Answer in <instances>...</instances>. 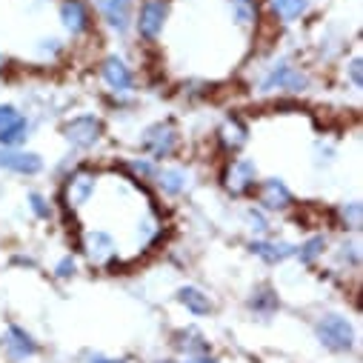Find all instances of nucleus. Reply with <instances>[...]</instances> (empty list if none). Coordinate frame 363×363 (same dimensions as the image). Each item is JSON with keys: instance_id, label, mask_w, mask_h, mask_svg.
Here are the masks:
<instances>
[{"instance_id": "nucleus-1", "label": "nucleus", "mask_w": 363, "mask_h": 363, "mask_svg": "<svg viewBox=\"0 0 363 363\" xmlns=\"http://www.w3.org/2000/svg\"><path fill=\"white\" fill-rule=\"evenodd\" d=\"M98 189H101V172L92 163H74L60 180V209L77 218L80 209H86L95 201Z\"/></svg>"}, {"instance_id": "nucleus-2", "label": "nucleus", "mask_w": 363, "mask_h": 363, "mask_svg": "<svg viewBox=\"0 0 363 363\" xmlns=\"http://www.w3.org/2000/svg\"><path fill=\"white\" fill-rule=\"evenodd\" d=\"M312 89V74L289 57L272 60L257 77V92L263 95H303Z\"/></svg>"}, {"instance_id": "nucleus-3", "label": "nucleus", "mask_w": 363, "mask_h": 363, "mask_svg": "<svg viewBox=\"0 0 363 363\" xmlns=\"http://www.w3.org/2000/svg\"><path fill=\"white\" fill-rule=\"evenodd\" d=\"M184 146V138H180V129L172 118H163V121H155L149 126L140 129V138H138V152L149 160H155L157 166L160 163H172Z\"/></svg>"}, {"instance_id": "nucleus-4", "label": "nucleus", "mask_w": 363, "mask_h": 363, "mask_svg": "<svg viewBox=\"0 0 363 363\" xmlns=\"http://www.w3.org/2000/svg\"><path fill=\"white\" fill-rule=\"evenodd\" d=\"M77 252H80V257L89 266H95V269H115V266H121V243L104 226L83 229L80 240H77Z\"/></svg>"}, {"instance_id": "nucleus-5", "label": "nucleus", "mask_w": 363, "mask_h": 363, "mask_svg": "<svg viewBox=\"0 0 363 363\" xmlns=\"http://www.w3.org/2000/svg\"><path fill=\"white\" fill-rule=\"evenodd\" d=\"M220 186L229 198L235 201H243V198H252L257 184H260V169L252 157H243V155H229L220 166Z\"/></svg>"}, {"instance_id": "nucleus-6", "label": "nucleus", "mask_w": 363, "mask_h": 363, "mask_svg": "<svg viewBox=\"0 0 363 363\" xmlns=\"http://www.w3.org/2000/svg\"><path fill=\"white\" fill-rule=\"evenodd\" d=\"M60 135L72 152H92L106 138V123L98 112H80V115H72L63 121Z\"/></svg>"}, {"instance_id": "nucleus-7", "label": "nucleus", "mask_w": 363, "mask_h": 363, "mask_svg": "<svg viewBox=\"0 0 363 363\" xmlns=\"http://www.w3.org/2000/svg\"><path fill=\"white\" fill-rule=\"evenodd\" d=\"M169 18H172V0H140V4L135 6L132 32L146 46H155L166 32Z\"/></svg>"}, {"instance_id": "nucleus-8", "label": "nucleus", "mask_w": 363, "mask_h": 363, "mask_svg": "<svg viewBox=\"0 0 363 363\" xmlns=\"http://www.w3.org/2000/svg\"><path fill=\"white\" fill-rule=\"evenodd\" d=\"M315 337L320 340L323 349H329L332 354H349L357 343L354 326L346 315L340 312H326L315 320Z\"/></svg>"}, {"instance_id": "nucleus-9", "label": "nucleus", "mask_w": 363, "mask_h": 363, "mask_svg": "<svg viewBox=\"0 0 363 363\" xmlns=\"http://www.w3.org/2000/svg\"><path fill=\"white\" fill-rule=\"evenodd\" d=\"M98 74H101V83L106 86L109 95H135L138 92V74H135L132 63L123 60L121 55H106L98 63Z\"/></svg>"}, {"instance_id": "nucleus-10", "label": "nucleus", "mask_w": 363, "mask_h": 363, "mask_svg": "<svg viewBox=\"0 0 363 363\" xmlns=\"http://www.w3.org/2000/svg\"><path fill=\"white\" fill-rule=\"evenodd\" d=\"M57 21L63 32L74 40L95 32V12L89 0H57Z\"/></svg>"}, {"instance_id": "nucleus-11", "label": "nucleus", "mask_w": 363, "mask_h": 363, "mask_svg": "<svg viewBox=\"0 0 363 363\" xmlns=\"http://www.w3.org/2000/svg\"><path fill=\"white\" fill-rule=\"evenodd\" d=\"M252 203L260 206L269 215H275V212L281 215V212H289V209L298 206L295 203V192L286 186L284 177H260V184H257V189L252 195Z\"/></svg>"}, {"instance_id": "nucleus-12", "label": "nucleus", "mask_w": 363, "mask_h": 363, "mask_svg": "<svg viewBox=\"0 0 363 363\" xmlns=\"http://www.w3.org/2000/svg\"><path fill=\"white\" fill-rule=\"evenodd\" d=\"M135 6H138V0H92V12H98L101 23L118 38L132 35Z\"/></svg>"}, {"instance_id": "nucleus-13", "label": "nucleus", "mask_w": 363, "mask_h": 363, "mask_svg": "<svg viewBox=\"0 0 363 363\" xmlns=\"http://www.w3.org/2000/svg\"><path fill=\"white\" fill-rule=\"evenodd\" d=\"M0 354H4L9 363H26V360L40 354V343L21 323H9L6 332L0 335Z\"/></svg>"}, {"instance_id": "nucleus-14", "label": "nucleus", "mask_w": 363, "mask_h": 363, "mask_svg": "<svg viewBox=\"0 0 363 363\" xmlns=\"http://www.w3.org/2000/svg\"><path fill=\"white\" fill-rule=\"evenodd\" d=\"M152 184L163 198L177 201L192 189V172L186 166H180V163H160Z\"/></svg>"}, {"instance_id": "nucleus-15", "label": "nucleus", "mask_w": 363, "mask_h": 363, "mask_svg": "<svg viewBox=\"0 0 363 363\" xmlns=\"http://www.w3.org/2000/svg\"><path fill=\"white\" fill-rule=\"evenodd\" d=\"M249 255H255L257 260H263L266 266H281L286 260H295V249L298 243L286 240V238H249L246 243Z\"/></svg>"}, {"instance_id": "nucleus-16", "label": "nucleus", "mask_w": 363, "mask_h": 363, "mask_svg": "<svg viewBox=\"0 0 363 363\" xmlns=\"http://www.w3.org/2000/svg\"><path fill=\"white\" fill-rule=\"evenodd\" d=\"M46 169L43 155L32 149H4L0 146V172H9L18 177H38Z\"/></svg>"}, {"instance_id": "nucleus-17", "label": "nucleus", "mask_w": 363, "mask_h": 363, "mask_svg": "<svg viewBox=\"0 0 363 363\" xmlns=\"http://www.w3.org/2000/svg\"><path fill=\"white\" fill-rule=\"evenodd\" d=\"M226 12L232 26L252 38L263 23V0H226Z\"/></svg>"}, {"instance_id": "nucleus-18", "label": "nucleus", "mask_w": 363, "mask_h": 363, "mask_svg": "<svg viewBox=\"0 0 363 363\" xmlns=\"http://www.w3.org/2000/svg\"><path fill=\"white\" fill-rule=\"evenodd\" d=\"M215 140H218V146H220V152L226 157L229 155H240V149L249 143V123L240 115H226L223 123L215 132Z\"/></svg>"}, {"instance_id": "nucleus-19", "label": "nucleus", "mask_w": 363, "mask_h": 363, "mask_svg": "<svg viewBox=\"0 0 363 363\" xmlns=\"http://www.w3.org/2000/svg\"><path fill=\"white\" fill-rule=\"evenodd\" d=\"M246 309H249L255 318H260V320H269L272 315H275V312L281 309V298H278V289L272 286V284H257V286L249 292V298H246Z\"/></svg>"}, {"instance_id": "nucleus-20", "label": "nucleus", "mask_w": 363, "mask_h": 363, "mask_svg": "<svg viewBox=\"0 0 363 363\" xmlns=\"http://www.w3.org/2000/svg\"><path fill=\"white\" fill-rule=\"evenodd\" d=\"M174 301L184 306L189 315H195V318H206V315L215 312V301L209 298V292H203L201 286H192V284L180 286V289L174 292Z\"/></svg>"}, {"instance_id": "nucleus-21", "label": "nucleus", "mask_w": 363, "mask_h": 363, "mask_svg": "<svg viewBox=\"0 0 363 363\" xmlns=\"http://www.w3.org/2000/svg\"><path fill=\"white\" fill-rule=\"evenodd\" d=\"M263 9L281 23H298L312 12V0H263Z\"/></svg>"}, {"instance_id": "nucleus-22", "label": "nucleus", "mask_w": 363, "mask_h": 363, "mask_svg": "<svg viewBox=\"0 0 363 363\" xmlns=\"http://www.w3.org/2000/svg\"><path fill=\"white\" fill-rule=\"evenodd\" d=\"M172 346H174L180 354H184V357H189V354H206V352L212 349L209 337H206L203 332H198L195 326L177 329V332L172 335Z\"/></svg>"}, {"instance_id": "nucleus-23", "label": "nucleus", "mask_w": 363, "mask_h": 363, "mask_svg": "<svg viewBox=\"0 0 363 363\" xmlns=\"http://www.w3.org/2000/svg\"><path fill=\"white\" fill-rule=\"evenodd\" d=\"M326 252H329V238L320 235V232H315V235H309V238H303V240L298 243V249H295V260H298L301 266L309 269V266L320 263Z\"/></svg>"}, {"instance_id": "nucleus-24", "label": "nucleus", "mask_w": 363, "mask_h": 363, "mask_svg": "<svg viewBox=\"0 0 363 363\" xmlns=\"http://www.w3.org/2000/svg\"><path fill=\"white\" fill-rule=\"evenodd\" d=\"M29 138H32V118L29 115H18L9 126L0 129V146L4 149H23Z\"/></svg>"}, {"instance_id": "nucleus-25", "label": "nucleus", "mask_w": 363, "mask_h": 363, "mask_svg": "<svg viewBox=\"0 0 363 363\" xmlns=\"http://www.w3.org/2000/svg\"><path fill=\"white\" fill-rule=\"evenodd\" d=\"M243 226L249 229L252 238H269V235H272V215L263 212L260 206L249 203V206L243 209Z\"/></svg>"}, {"instance_id": "nucleus-26", "label": "nucleus", "mask_w": 363, "mask_h": 363, "mask_svg": "<svg viewBox=\"0 0 363 363\" xmlns=\"http://www.w3.org/2000/svg\"><path fill=\"white\" fill-rule=\"evenodd\" d=\"M335 220L346 232H360V226H363V206H360V201H343V203H337Z\"/></svg>"}, {"instance_id": "nucleus-27", "label": "nucleus", "mask_w": 363, "mask_h": 363, "mask_svg": "<svg viewBox=\"0 0 363 363\" xmlns=\"http://www.w3.org/2000/svg\"><path fill=\"white\" fill-rule=\"evenodd\" d=\"M123 172H126L129 180H135V184H152L155 172H157V163L149 160V157H143V155H138V157H129L123 163Z\"/></svg>"}, {"instance_id": "nucleus-28", "label": "nucleus", "mask_w": 363, "mask_h": 363, "mask_svg": "<svg viewBox=\"0 0 363 363\" xmlns=\"http://www.w3.org/2000/svg\"><path fill=\"white\" fill-rule=\"evenodd\" d=\"M26 206H29L32 218L40 220V223H49V220L55 218V203H52V198L43 195V192H38V189L26 195Z\"/></svg>"}, {"instance_id": "nucleus-29", "label": "nucleus", "mask_w": 363, "mask_h": 363, "mask_svg": "<svg viewBox=\"0 0 363 363\" xmlns=\"http://www.w3.org/2000/svg\"><path fill=\"white\" fill-rule=\"evenodd\" d=\"M35 55H38V60H43V63L57 60V57H63V55H66V43H63L60 38H55V35L40 38V40L35 43Z\"/></svg>"}, {"instance_id": "nucleus-30", "label": "nucleus", "mask_w": 363, "mask_h": 363, "mask_svg": "<svg viewBox=\"0 0 363 363\" xmlns=\"http://www.w3.org/2000/svg\"><path fill=\"white\" fill-rule=\"evenodd\" d=\"M335 257L346 269H360V243L352 240V238H343L337 243V249H335Z\"/></svg>"}, {"instance_id": "nucleus-31", "label": "nucleus", "mask_w": 363, "mask_h": 363, "mask_svg": "<svg viewBox=\"0 0 363 363\" xmlns=\"http://www.w3.org/2000/svg\"><path fill=\"white\" fill-rule=\"evenodd\" d=\"M77 272H80V260H77V255H72V252L60 255L57 263L52 266V275H55L57 281H72V278H77Z\"/></svg>"}, {"instance_id": "nucleus-32", "label": "nucleus", "mask_w": 363, "mask_h": 363, "mask_svg": "<svg viewBox=\"0 0 363 363\" xmlns=\"http://www.w3.org/2000/svg\"><path fill=\"white\" fill-rule=\"evenodd\" d=\"M343 80L354 89V92H360V89H363V57L360 55H354V57H349L343 63Z\"/></svg>"}, {"instance_id": "nucleus-33", "label": "nucleus", "mask_w": 363, "mask_h": 363, "mask_svg": "<svg viewBox=\"0 0 363 363\" xmlns=\"http://www.w3.org/2000/svg\"><path fill=\"white\" fill-rule=\"evenodd\" d=\"M312 157H315V166H332L337 157V146L326 138H318L312 146Z\"/></svg>"}, {"instance_id": "nucleus-34", "label": "nucleus", "mask_w": 363, "mask_h": 363, "mask_svg": "<svg viewBox=\"0 0 363 363\" xmlns=\"http://www.w3.org/2000/svg\"><path fill=\"white\" fill-rule=\"evenodd\" d=\"M18 115H23V112H21L15 104H0V129L9 126V123L18 118Z\"/></svg>"}, {"instance_id": "nucleus-35", "label": "nucleus", "mask_w": 363, "mask_h": 363, "mask_svg": "<svg viewBox=\"0 0 363 363\" xmlns=\"http://www.w3.org/2000/svg\"><path fill=\"white\" fill-rule=\"evenodd\" d=\"M86 363H126L121 357H109L104 352H86Z\"/></svg>"}, {"instance_id": "nucleus-36", "label": "nucleus", "mask_w": 363, "mask_h": 363, "mask_svg": "<svg viewBox=\"0 0 363 363\" xmlns=\"http://www.w3.org/2000/svg\"><path fill=\"white\" fill-rule=\"evenodd\" d=\"M12 266H21V269H38V260L32 255H12Z\"/></svg>"}, {"instance_id": "nucleus-37", "label": "nucleus", "mask_w": 363, "mask_h": 363, "mask_svg": "<svg viewBox=\"0 0 363 363\" xmlns=\"http://www.w3.org/2000/svg\"><path fill=\"white\" fill-rule=\"evenodd\" d=\"M180 363H220L215 354H189V357H184V360H180Z\"/></svg>"}, {"instance_id": "nucleus-38", "label": "nucleus", "mask_w": 363, "mask_h": 363, "mask_svg": "<svg viewBox=\"0 0 363 363\" xmlns=\"http://www.w3.org/2000/svg\"><path fill=\"white\" fill-rule=\"evenodd\" d=\"M4 63H6V57H4V52H0V69H4Z\"/></svg>"}, {"instance_id": "nucleus-39", "label": "nucleus", "mask_w": 363, "mask_h": 363, "mask_svg": "<svg viewBox=\"0 0 363 363\" xmlns=\"http://www.w3.org/2000/svg\"><path fill=\"white\" fill-rule=\"evenodd\" d=\"M155 363H174V360H169V357H163V360H155Z\"/></svg>"}]
</instances>
